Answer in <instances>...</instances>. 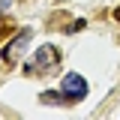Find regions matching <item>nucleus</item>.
Returning <instances> with one entry per match:
<instances>
[{
  "label": "nucleus",
  "instance_id": "obj_1",
  "mask_svg": "<svg viewBox=\"0 0 120 120\" xmlns=\"http://www.w3.org/2000/svg\"><path fill=\"white\" fill-rule=\"evenodd\" d=\"M60 96H63L66 102H78V99H84V96H87V81H84L78 72H69L63 81H60Z\"/></svg>",
  "mask_w": 120,
  "mask_h": 120
},
{
  "label": "nucleus",
  "instance_id": "obj_3",
  "mask_svg": "<svg viewBox=\"0 0 120 120\" xmlns=\"http://www.w3.org/2000/svg\"><path fill=\"white\" fill-rule=\"evenodd\" d=\"M27 45H30V30H21V33L15 36L12 42L3 48V60H6V63H15V60L21 57V51H24Z\"/></svg>",
  "mask_w": 120,
  "mask_h": 120
},
{
  "label": "nucleus",
  "instance_id": "obj_2",
  "mask_svg": "<svg viewBox=\"0 0 120 120\" xmlns=\"http://www.w3.org/2000/svg\"><path fill=\"white\" fill-rule=\"evenodd\" d=\"M57 60H60V51L54 48V45H39L33 63H27V72H33V69H39V72H42V69H51Z\"/></svg>",
  "mask_w": 120,
  "mask_h": 120
},
{
  "label": "nucleus",
  "instance_id": "obj_4",
  "mask_svg": "<svg viewBox=\"0 0 120 120\" xmlns=\"http://www.w3.org/2000/svg\"><path fill=\"white\" fill-rule=\"evenodd\" d=\"M117 18H120V9H117Z\"/></svg>",
  "mask_w": 120,
  "mask_h": 120
}]
</instances>
